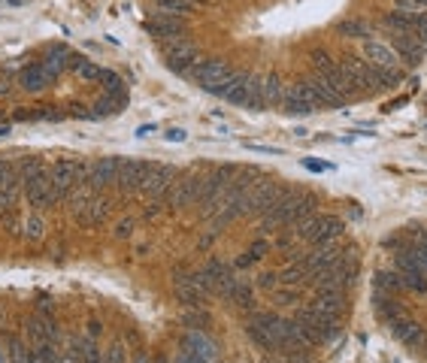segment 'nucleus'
Masks as SVG:
<instances>
[{"label": "nucleus", "mask_w": 427, "mask_h": 363, "mask_svg": "<svg viewBox=\"0 0 427 363\" xmlns=\"http://www.w3.org/2000/svg\"><path fill=\"white\" fill-rule=\"evenodd\" d=\"M343 221L336 215H321V212H312L306 215L303 221H297V230L294 236L309 245H321V242H336L343 236Z\"/></svg>", "instance_id": "obj_1"}, {"label": "nucleus", "mask_w": 427, "mask_h": 363, "mask_svg": "<svg viewBox=\"0 0 427 363\" xmlns=\"http://www.w3.org/2000/svg\"><path fill=\"white\" fill-rule=\"evenodd\" d=\"M88 167H92V164L79 161V157H61V161H55L49 167V176H52L55 194H58V203L70 197V191L88 176Z\"/></svg>", "instance_id": "obj_2"}, {"label": "nucleus", "mask_w": 427, "mask_h": 363, "mask_svg": "<svg viewBox=\"0 0 427 363\" xmlns=\"http://www.w3.org/2000/svg\"><path fill=\"white\" fill-rule=\"evenodd\" d=\"M25 200H28L30 212H43V209H49V206L58 203V194H55V185H52V176H49V167L25 182Z\"/></svg>", "instance_id": "obj_3"}, {"label": "nucleus", "mask_w": 427, "mask_h": 363, "mask_svg": "<svg viewBox=\"0 0 427 363\" xmlns=\"http://www.w3.org/2000/svg\"><path fill=\"white\" fill-rule=\"evenodd\" d=\"M361 55H364V61L370 67H376V70H397L400 67L397 52L391 49L385 40H376V37L361 40Z\"/></svg>", "instance_id": "obj_4"}, {"label": "nucleus", "mask_w": 427, "mask_h": 363, "mask_svg": "<svg viewBox=\"0 0 427 363\" xmlns=\"http://www.w3.org/2000/svg\"><path fill=\"white\" fill-rule=\"evenodd\" d=\"M388 45L397 52L400 64H409V67L421 64V58L427 55V45H424L418 37H415V33H391Z\"/></svg>", "instance_id": "obj_5"}, {"label": "nucleus", "mask_w": 427, "mask_h": 363, "mask_svg": "<svg viewBox=\"0 0 427 363\" xmlns=\"http://www.w3.org/2000/svg\"><path fill=\"white\" fill-rule=\"evenodd\" d=\"M170 185H173V167L167 164H152L149 176H145L143 182V194L149 200H167V194H170Z\"/></svg>", "instance_id": "obj_6"}, {"label": "nucleus", "mask_w": 427, "mask_h": 363, "mask_svg": "<svg viewBox=\"0 0 427 363\" xmlns=\"http://www.w3.org/2000/svg\"><path fill=\"white\" fill-rule=\"evenodd\" d=\"M121 161H125V157H100V161H94L92 167H88V176L82 182H85V185H92L94 191L112 185V182H118Z\"/></svg>", "instance_id": "obj_7"}, {"label": "nucleus", "mask_w": 427, "mask_h": 363, "mask_svg": "<svg viewBox=\"0 0 427 363\" xmlns=\"http://www.w3.org/2000/svg\"><path fill=\"white\" fill-rule=\"evenodd\" d=\"M228 76H231V67L224 64L221 58H200L194 64V70L188 73V79H194V82H200L204 88L216 85V82H221V79H228Z\"/></svg>", "instance_id": "obj_8"}, {"label": "nucleus", "mask_w": 427, "mask_h": 363, "mask_svg": "<svg viewBox=\"0 0 427 363\" xmlns=\"http://www.w3.org/2000/svg\"><path fill=\"white\" fill-rule=\"evenodd\" d=\"M152 169V161H137V157H125L118 169V188L121 191H140L145 176Z\"/></svg>", "instance_id": "obj_9"}, {"label": "nucleus", "mask_w": 427, "mask_h": 363, "mask_svg": "<svg viewBox=\"0 0 427 363\" xmlns=\"http://www.w3.org/2000/svg\"><path fill=\"white\" fill-rule=\"evenodd\" d=\"M145 30L158 40H176L185 33V21L182 16H170V13H155L149 21H145Z\"/></svg>", "instance_id": "obj_10"}, {"label": "nucleus", "mask_w": 427, "mask_h": 363, "mask_svg": "<svg viewBox=\"0 0 427 363\" xmlns=\"http://www.w3.org/2000/svg\"><path fill=\"white\" fill-rule=\"evenodd\" d=\"M200 197V179L197 176H182L179 182L170 185V194H167V203H170L173 209H185L191 203H197Z\"/></svg>", "instance_id": "obj_11"}, {"label": "nucleus", "mask_w": 427, "mask_h": 363, "mask_svg": "<svg viewBox=\"0 0 427 363\" xmlns=\"http://www.w3.org/2000/svg\"><path fill=\"white\" fill-rule=\"evenodd\" d=\"M173 291H176V300L185 303V306H191V309H194V306H200V300L206 297V294L194 285V276H191V272H185V269H173Z\"/></svg>", "instance_id": "obj_12"}, {"label": "nucleus", "mask_w": 427, "mask_h": 363, "mask_svg": "<svg viewBox=\"0 0 427 363\" xmlns=\"http://www.w3.org/2000/svg\"><path fill=\"white\" fill-rule=\"evenodd\" d=\"M391 333L406 348H427V330L418 324V321H409V318H397L394 324H391Z\"/></svg>", "instance_id": "obj_13"}, {"label": "nucleus", "mask_w": 427, "mask_h": 363, "mask_svg": "<svg viewBox=\"0 0 427 363\" xmlns=\"http://www.w3.org/2000/svg\"><path fill=\"white\" fill-rule=\"evenodd\" d=\"M182 348L191 351V354H197V357L209 360V363H216V360H218V348H216V342H212V339H209L204 330H185V336H182Z\"/></svg>", "instance_id": "obj_14"}, {"label": "nucleus", "mask_w": 427, "mask_h": 363, "mask_svg": "<svg viewBox=\"0 0 427 363\" xmlns=\"http://www.w3.org/2000/svg\"><path fill=\"white\" fill-rule=\"evenodd\" d=\"M106 215H109V200L100 197V194H94L92 200L85 203V209H82L79 218H76V224H82V227H100V224L106 221Z\"/></svg>", "instance_id": "obj_15"}, {"label": "nucleus", "mask_w": 427, "mask_h": 363, "mask_svg": "<svg viewBox=\"0 0 427 363\" xmlns=\"http://www.w3.org/2000/svg\"><path fill=\"white\" fill-rule=\"evenodd\" d=\"M261 97H264V106H282V100H285L282 76H279V73L261 76Z\"/></svg>", "instance_id": "obj_16"}, {"label": "nucleus", "mask_w": 427, "mask_h": 363, "mask_svg": "<svg viewBox=\"0 0 427 363\" xmlns=\"http://www.w3.org/2000/svg\"><path fill=\"white\" fill-rule=\"evenodd\" d=\"M18 82H21L25 91H40V88H46L52 79H49L46 70H43V64H28L25 70L18 73Z\"/></svg>", "instance_id": "obj_17"}, {"label": "nucleus", "mask_w": 427, "mask_h": 363, "mask_svg": "<svg viewBox=\"0 0 427 363\" xmlns=\"http://www.w3.org/2000/svg\"><path fill=\"white\" fill-rule=\"evenodd\" d=\"M373 306H376V318H379V321H385L388 327H391V324H394L397 318H400L397 300H394V297H388V294L376 291V294H373Z\"/></svg>", "instance_id": "obj_18"}, {"label": "nucleus", "mask_w": 427, "mask_h": 363, "mask_svg": "<svg viewBox=\"0 0 427 363\" xmlns=\"http://www.w3.org/2000/svg\"><path fill=\"white\" fill-rule=\"evenodd\" d=\"M376 291H382V294H388V297H394V294H400V291H406L403 288V279L397 276L394 269H379L376 272Z\"/></svg>", "instance_id": "obj_19"}, {"label": "nucleus", "mask_w": 427, "mask_h": 363, "mask_svg": "<svg viewBox=\"0 0 427 363\" xmlns=\"http://www.w3.org/2000/svg\"><path fill=\"white\" fill-rule=\"evenodd\" d=\"M43 233H46V218H43L40 212H30L25 221H21V240H30V242H37L43 240Z\"/></svg>", "instance_id": "obj_20"}, {"label": "nucleus", "mask_w": 427, "mask_h": 363, "mask_svg": "<svg viewBox=\"0 0 427 363\" xmlns=\"http://www.w3.org/2000/svg\"><path fill=\"white\" fill-rule=\"evenodd\" d=\"M121 106H125V100L104 94V97H100L97 104L92 106V118H109V116H118V112H121Z\"/></svg>", "instance_id": "obj_21"}, {"label": "nucleus", "mask_w": 427, "mask_h": 363, "mask_svg": "<svg viewBox=\"0 0 427 363\" xmlns=\"http://www.w3.org/2000/svg\"><path fill=\"white\" fill-rule=\"evenodd\" d=\"M336 30L343 33V37H355V40H370V25L364 18H345L336 25Z\"/></svg>", "instance_id": "obj_22"}, {"label": "nucleus", "mask_w": 427, "mask_h": 363, "mask_svg": "<svg viewBox=\"0 0 427 363\" xmlns=\"http://www.w3.org/2000/svg\"><path fill=\"white\" fill-rule=\"evenodd\" d=\"M43 169H46V161H43V157H37V155H30V157H21V161L16 164V173L21 176V182H28L30 176L43 173Z\"/></svg>", "instance_id": "obj_23"}, {"label": "nucleus", "mask_w": 427, "mask_h": 363, "mask_svg": "<svg viewBox=\"0 0 427 363\" xmlns=\"http://www.w3.org/2000/svg\"><path fill=\"white\" fill-rule=\"evenodd\" d=\"M336 64L340 61H333V55L328 52V49H312V67H316V76H324V73H331V70H336Z\"/></svg>", "instance_id": "obj_24"}, {"label": "nucleus", "mask_w": 427, "mask_h": 363, "mask_svg": "<svg viewBox=\"0 0 427 363\" xmlns=\"http://www.w3.org/2000/svg\"><path fill=\"white\" fill-rule=\"evenodd\" d=\"M282 109L288 112V116H309V112H316L306 100H300L297 94H291V91L285 88V100H282Z\"/></svg>", "instance_id": "obj_25"}, {"label": "nucleus", "mask_w": 427, "mask_h": 363, "mask_svg": "<svg viewBox=\"0 0 427 363\" xmlns=\"http://www.w3.org/2000/svg\"><path fill=\"white\" fill-rule=\"evenodd\" d=\"M155 6H158V13H170V16H182L188 13V0H155Z\"/></svg>", "instance_id": "obj_26"}, {"label": "nucleus", "mask_w": 427, "mask_h": 363, "mask_svg": "<svg viewBox=\"0 0 427 363\" xmlns=\"http://www.w3.org/2000/svg\"><path fill=\"white\" fill-rule=\"evenodd\" d=\"M255 285H257V288H264V291H273V288L279 285V272H261Z\"/></svg>", "instance_id": "obj_27"}, {"label": "nucleus", "mask_w": 427, "mask_h": 363, "mask_svg": "<svg viewBox=\"0 0 427 363\" xmlns=\"http://www.w3.org/2000/svg\"><path fill=\"white\" fill-rule=\"evenodd\" d=\"M131 233H133V218H121L116 224V236H118V240H128Z\"/></svg>", "instance_id": "obj_28"}, {"label": "nucleus", "mask_w": 427, "mask_h": 363, "mask_svg": "<svg viewBox=\"0 0 427 363\" xmlns=\"http://www.w3.org/2000/svg\"><path fill=\"white\" fill-rule=\"evenodd\" d=\"M255 260H261V257H257V255L252 252V248H249V252H245L243 257H237V264H233V269H245V267H252Z\"/></svg>", "instance_id": "obj_29"}, {"label": "nucleus", "mask_w": 427, "mask_h": 363, "mask_svg": "<svg viewBox=\"0 0 427 363\" xmlns=\"http://www.w3.org/2000/svg\"><path fill=\"white\" fill-rule=\"evenodd\" d=\"M100 333H104V324H100V321H88V333H85V336H92V339H97Z\"/></svg>", "instance_id": "obj_30"}, {"label": "nucleus", "mask_w": 427, "mask_h": 363, "mask_svg": "<svg viewBox=\"0 0 427 363\" xmlns=\"http://www.w3.org/2000/svg\"><path fill=\"white\" fill-rule=\"evenodd\" d=\"M167 140L182 143V140H185V130H182V128H170V130H167Z\"/></svg>", "instance_id": "obj_31"}, {"label": "nucleus", "mask_w": 427, "mask_h": 363, "mask_svg": "<svg viewBox=\"0 0 427 363\" xmlns=\"http://www.w3.org/2000/svg\"><path fill=\"white\" fill-rule=\"evenodd\" d=\"M252 252H255L257 257H264V255L270 252V245H267V242H255V245H252Z\"/></svg>", "instance_id": "obj_32"}, {"label": "nucleus", "mask_w": 427, "mask_h": 363, "mask_svg": "<svg viewBox=\"0 0 427 363\" xmlns=\"http://www.w3.org/2000/svg\"><path fill=\"white\" fill-rule=\"evenodd\" d=\"M155 130H158V128H155V124H143V128L137 130V136H152Z\"/></svg>", "instance_id": "obj_33"}, {"label": "nucleus", "mask_w": 427, "mask_h": 363, "mask_svg": "<svg viewBox=\"0 0 427 363\" xmlns=\"http://www.w3.org/2000/svg\"><path fill=\"white\" fill-rule=\"evenodd\" d=\"M131 363H155V357H149V354H145V351H140V354L133 357Z\"/></svg>", "instance_id": "obj_34"}, {"label": "nucleus", "mask_w": 427, "mask_h": 363, "mask_svg": "<svg viewBox=\"0 0 427 363\" xmlns=\"http://www.w3.org/2000/svg\"><path fill=\"white\" fill-rule=\"evenodd\" d=\"M303 167H306V169H318V173H321V169H328L324 164H316V161H303Z\"/></svg>", "instance_id": "obj_35"}, {"label": "nucleus", "mask_w": 427, "mask_h": 363, "mask_svg": "<svg viewBox=\"0 0 427 363\" xmlns=\"http://www.w3.org/2000/svg\"><path fill=\"white\" fill-rule=\"evenodd\" d=\"M0 363H6V351L4 348H0Z\"/></svg>", "instance_id": "obj_36"}]
</instances>
